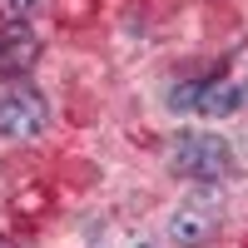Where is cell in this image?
<instances>
[{
    "label": "cell",
    "mask_w": 248,
    "mask_h": 248,
    "mask_svg": "<svg viewBox=\"0 0 248 248\" xmlns=\"http://www.w3.org/2000/svg\"><path fill=\"white\" fill-rule=\"evenodd\" d=\"M174 174L179 179H194V184H218L233 174V144L218 139V134H179L174 144Z\"/></svg>",
    "instance_id": "obj_1"
},
{
    "label": "cell",
    "mask_w": 248,
    "mask_h": 248,
    "mask_svg": "<svg viewBox=\"0 0 248 248\" xmlns=\"http://www.w3.org/2000/svg\"><path fill=\"white\" fill-rule=\"evenodd\" d=\"M45 124H50V109L35 90L25 85L0 90V139H35Z\"/></svg>",
    "instance_id": "obj_2"
},
{
    "label": "cell",
    "mask_w": 248,
    "mask_h": 248,
    "mask_svg": "<svg viewBox=\"0 0 248 248\" xmlns=\"http://www.w3.org/2000/svg\"><path fill=\"white\" fill-rule=\"evenodd\" d=\"M40 60V35L25 25V20H10L0 25V79L5 75H20Z\"/></svg>",
    "instance_id": "obj_3"
},
{
    "label": "cell",
    "mask_w": 248,
    "mask_h": 248,
    "mask_svg": "<svg viewBox=\"0 0 248 248\" xmlns=\"http://www.w3.org/2000/svg\"><path fill=\"white\" fill-rule=\"evenodd\" d=\"M243 105V90L233 85V79H199V90H194V114H233Z\"/></svg>",
    "instance_id": "obj_4"
},
{
    "label": "cell",
    "mask_w": 248,
    "mask_h": 248,
    "mask_svg": "<svg viewBox=\"0 0 248 248\" xmlns=\"http://www.w3.org/2000/svg\"><path fill=\"white\" fill-rule=\"evenodd\" d=\"M214 229H218L214 209H199V203H189V209H179V214L169 218V233H174L179 243H209Z\"/></svg>",
    "instance_id": "obj_5"
},
{
    "label": "cell",
    "mask_w": 248,
    "mask_h": 248,
    "mask_svg": "<svg viewBox=\"0 0 248 248\" xmlns=\"http://www.w3.org/2000/svg\"><path fill=\"white\" fill-rule=\"evenodd\" d=\"M194 90H199V79H189V85H174V90H169V105H174L179 114H194Z\"/></svg>",
    "instance_id": "obj_6"
},
{
    "label": "cell",
    "mask_w": 248,
    "mask_h": 248,
    "mask_svg": "<svg viewBox=\"0 0 248 248\" xmlns=\"http://www.w3.org/2000/svg\"><path fill=\"white\" fill-rule=\"evenodd\" d=\"M35 5H40V0H10V10H15V15H25V10H35Z\"/></svg>",
    "instance_id": "obj_7"
}]
</instances>
